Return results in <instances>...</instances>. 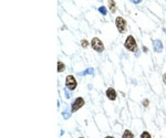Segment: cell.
I'll return each mask as SVG.
<instances>
[{
    "label": "cell",
    "instance_id": "6da1fadb",
    "mask_svg": "<svg viewBox=\"0 0 166 138\" xmlns=\"http://www.w3.org/2000/svg\"><path fill=\"white\" fill-rule=\"evenodd\" d=\"M124 48L130 52H136L137 51V43L136 40L133 35H127L124 41Z\"/></svg>",
    "mask_w": 166,
    "mask_h": 138
},
{
    "label": "cell",
    "instance_id": "7a4b0ae2",
    "mask_svg": "<svg viewBox=\"0 0 166 138\" xmlns=\"http://www.w3.org/2000/svg\"><path fill=\"white\" fill-rule=\"evenodd\" d=\"M115 25L116 29L120 33H125L126 30H127V23H126V20H125L123 17H116L115 19Z\"/></svg>",
    "mask_w": 166,
    "mask_h": 138
},
{
    "label": "cell",
    "instance_id": "3957f363",
    "mask_svg": "<svg viewBox=\"0 0 166 138\" xmlns=\"http://www.w3.org/2000/svg\"><path fill=\"white\" fill-rule=\"evenodd\" d=\"M84 104H85L84 98H82V97H76V98L72 102V104H71V112H72V113H75V112L79 111L81 107H83Z\"/></svg>",
    "mask_w": 166,
    "mask_h": 138
},
{
    "label": "cell",
    "instance_id": "277c9868",
    "mask_svg": "<svg viewBox=\"0 0 166 138\" xmlns=\"http://www.w3.org/2000/svg\"><path fill=\"white\" fill-rule=\"evenodd\" d=\"M91 46L92 49L94 51H96V52H99V53H101V52H103L104 51V44L103 42L101 41L99 38H93L91 40Z\"/></svg>",
    "mask_w": 166,
    "mask_h": 138
},
{
    "label": "cell",
    "instance_id": "5b68a950",
    "mask_svg": "<svg viewBox=\"0 0 166 138\" xmlns=\"http://www.w3.org/2000/svg\"><path fill=\"white\" fill-rule=\"evenodd\" d=\"M66 86L68 90L70 91H74L76 86H78V82L73 75H68L66 77Z\"/></svg>",
    "mask_w": 166,
    "mask_h": 138
},
{
    "label": "cell",
    "instance_id": "8992f818",
    "mask_svg": "<svg viewBox=\"0 0 166 138\" xmlns=\"http://www.w3.org/2000/svg\"><path fill=\"white\" fill-rule=\"evenodd\" d=\"M153 48H154V51L156 52V53H161L163 51V43L161 40H158V39H156V40H154L153 41Z\"/></svg>",
    "mask_w": 166,
    "mask_h": 138
},
{
    "label": "cell",
    "instance_id": "52a82bcc",
    "mask_svg": "<svg viewBox=\"0 0 166 138\" xmlns=\"http://www.w3.org/2000/svg\"><path fill=\"white\" fill-rule=\"evenodd\" d=\"M105 94H106V97H108L110 100H115L116 97H117V94H116L115 90L112 87H108V90H106Z\"/></svg>",
    "mask_w": 166,
    "mask_h": 138
},
{
    "label": "cell",
    "instance_id": "ba28073f",
    "mask_svg": "<svg viewBox=\"0 0 166 138\" xmlns=\"http://www.w3.org/2000/svg\"><path fill=\"white\" fill-rule=\"evenodd\" d=\"M108 9L111 10V12L112 13H114L116 11V4H115V1H114V0H108Z\"/></svg>",
    "mask_w": 166,
    "mask_h": 138
},
{
    "label": "cell",
    "instance_id": "9c48e42d",
    "mask_svg": "<svg viewBox=\"0 0 166 138\" xmlns=\"http://www.w3.org/2000/svg\"><path fill=\"white\" fill-rule=\"evenodd\" d=\"M64 70H66V65H64V63L61 62V61H58V63H57V71H58L59 73H62Z\"/></svg>",
    "mask_w": 166,
    "mask_h": 138
},
{
    "label": "cell",
    "instance_id": "30bf717a",
    "mask_svg": "<svg viewBox=\"0 0 166 138\" xmlns=\"http://www.w3.org/2000/svg\"><path fill=\"white\" fill-rule=\"evenodd\" d=\"M122 138H134V134L130 129H125L122 135Z\"/></svg>",
    "mask_w": 166,
    "mask_h": 138
},
{
    "label": "cell",
    "instance_id": "8fae6325",
    "mask_svg": "<svg viewBox=\"0 0 166 138\" xmlns=\"http://www.w3.org/2000/svg\"><path fill=\"white\" fill-rule=\"evenodd\" d=\"M87 74H94V69L93 67H89V69H87L85 71H83V72H80L79 73V75H87Z\"/></svg>",
    "mask_w": 166,
    "mask_h": 138
},
{
    "label": "cell",
    "instance_id": "7c38bea8",
    "mask_svg": "<svg viewBox=\"0 0 166 138\" xmlns=\"http://www.w3.org/2000/svg\"><path fill=\"white\" fill-rule=\"evenodd\" d=\"M99 12L101 14H103V16H106L108 14V10H106V8L104 6H101V7H99Z\"/></svg>",
    "mask_w": 166,
    "mask_h": 138
},
{
    "label": "cell",
    "instance_id": "4fadbf2b",
    "mask_svg": "<svg viewBox=\"0 0 166 138\" xmlns=\"http://www.w3.org/2000/svg\"><path fill=\"white\" fill-rule=\"evenodd\" d=\"M80 43H81V46H82V48H84V49H87L89 46H91V43H89V41H87V40H81V42H80Z\"/></svg>",
    "mask_w": 166,
    "mask_h": 138
},
{
    "label": "cell",
    "instance_id": "5bb4252c",
    "mask_svg": "<svg viewBox=\"0 0 166 138\" xmlns=\"http://www.w3.org/2000/svg\"><path fill=\"white\" fill-rule=\"evenodd\" d=\"M62 116L64 119H69V118L71 117V113L69 112V111H63L62 112Z\"/></svg>",
    "mask_w": 166,
    "mask_h": 138
},
{
    "label": "cell",
    "instance_id": "9a60e30c",
    "mask_svg": "<svg viewBox=\"0 0 166 138\" xmlns=\"http://www.w3.org/2000/svg\"><path fill=\"white\" fill-rule=\"evenodd\" d=\"M140 138H152L151 137V135H149V131H143L141 134V137Z\"/></svg>",
    "mask_w": 166,
    "mask_h": 138
},
{
    "label": "cell",
    "instance_id": "2e32d148",
    "mask_svg": "<svg viewBox=\"0 0 166 138\" xmlns=\"http://www.w3.org/2000/svg\"><path fill=\"white\" fill-rule=\"evenodd\" d=\"M142 105H143V107H149V100H147V98L143 100V102H142Z\"/></svg>",
    "mask_w": 166,
    "mask_h": 138
},
{
    "label": "cell",
    "instance_id": "e0dca14e",
    "mask_svg": "<svg viewBox=\"0 0 166 138\" xmlns=\"http://www.w3.org/2000/svg\"><path fill=\"white\" fill-rule=\"evenodd\" d=\"M64 95H66V98H70L71 97V94L68 91H66V88L64 90Z\"/></svg>",
    "mask_w": 166,
    "mask_h": 138
},
{
    "label": "cell",
    "instance_id": "ac0fdd59",
    "mask_svg": "<svg viewBox=\"0 0 166 138\" xmlns=\"http://www.w3.org/2000/svg\"><path fill=\"white\" fill-rule=\"evenodd\" d=\"M131 2H133L134 4H141L142 2V0H130Z\"/></svg>",
    "mask_w": 166,
    "mask_h": 138
},
{
    "label": "cell",
    "instance_id": "d6986e66",
    "mask_svg": "<svg viewBox=\"0 0 166 138\" xmlns=\"http://www.w3.org/2000/svg\"><path fill=\"white\" fill-rule=\"evenodd\" d=\"M163 83L164 84H166V73L163 75Z\"/></svg>",
    "mask_w": 166,
    "mask_h": 138
},
{
    "label": "cell",
    "instance_id": "ffe728a7",
    "mask_svg": "<svg viewBox=\"0 0 166 138\" xmlns=\"http://www.w3.org/2000/svg\"><path fill=\"white\" fill-rule=\"evenodd\" d=\"M143 51H144V52H147V51H149V49H147L146 46H143Z\"/></svg>",
    "mask_w": 166,
    "mask_h": 138
},
{
    "label": "cell",
    "instance_id": "44dd1931",
    "mask_svg": "<svg viewBox=\"0 0 166 138\" xmlns=\"http://www.w3.org/2000/svg\"><path fill=\"white\" fill-rule=\"evenodd\" d=\"M104 138H114L113 136H106V137H104Z\"/></svg>",
    "mask_w": 166,
    "mask_h": 138
},
{
    "label": "cell",
    "instance_id": "7402d4cb",
    "mask_svg": "<svg viewBox=\"0 0 166 138\" xmlns=\"http://www.w3.org/2000/svg\"><path fill=\"white\" fill-rule=\"evenodd\" d=\"M79 138H84V137H79Z\"/></svg>",
    "mask_w": 166,
    "mask_h": 138
}]
</instances>
